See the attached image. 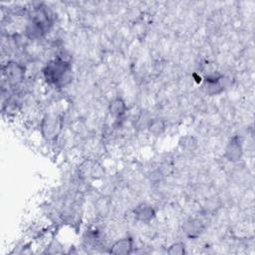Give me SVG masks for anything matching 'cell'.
I'll use <instances>...</instances> for the list:
<instances>
[{"mask_svg": "<svg viewBox=\"0 0 255 255\" xmlns=\"http://www.w3.org/2000/svg\"><path fill=\"white\" fill-rule=\"evenodd\" d=\"M127 112V105H126V102L120 98V97H117L115 99H113L110 104H109V114L119 120V119H122L125 114Z\"/></svg>", "mask_w": 255, "mask_h": 255, "instance_id": "obj_8", "label": "cell"}, {"mask_svg": "<svg viewBox=\"0 0 255 255\" xmlns=\"http://www.w3.org/2000/svg\"><path fill=\"white\" fill-rule=\"evenodd\" d=\"M71 71V63L66 58L58 56L50 60L43 68V76L49 85L58 86L64 83Z\"/></svg>", "mask_w": 255, "mask_h": 255, "instance_id": "obj_1", "label": "cell"}, {"mask_svg": "<svg viewBox=\"0 0 255 255\" xmlns=\"http://www.w3.org/2000/svg\"><path fill=\"white\" fill-rule=\"evenodd\" d=\"M167 254L169 255H183L185 254V245L182 242H175L169 246L167 249Z\"/></svg>", "mask_w": 255, "mask_h": 255, "instance_id": "obj_11", "label": "cell"}, {"mask_svg": "<svg viewBox=\"0 0 255 255\" xmlns=\"http://www.w3.org/2000/svg\"><path fill=\"white\" fill-rule=\"evenodd\" d=\"M204 228H205L204 224L198 218H189L182 225L183 232L189 238L198 237L204 231Z\"/></svg>", "mask_w": 255, "mask_h": 255, "instance_id": "obj_7", "label": "cell"}, {"mask_svg": "<svg viewBox=\"0 0 255 255\" xmlns=\"http://www.w3.org/2000/svg\"><path fill=\"white\" fill-rule=\"evenodd\" d=\"M146 128H147L149 133L156 136V135H160L165 130L166 125H165V122L163 119L154 118V119L149 120Z\"/></svg>", "mask_w": 255, "mask_h": 255, "instance_id": "obj_9", "label": "cell"}, {"mask_svg": "<svg viewBox=\"0 0 255 255\" xmlns=\"http://www.w3.org/2000/svg\"><path fill=\"white\" fill-rule=\"evenodd\" d=\"M178 143H179V145H180V147L182 149L191 151V150L196 148V146H197V139L194 136H192L190 134H187V135H184V136L180 137Z\"/></svg>", "mask_w": 255, "mask_h": 255, "instance_id": "obj_10", "label": "cell"}, {"mask_svg": "<svg viewBox=\"0 0 255 255\" xmlns=\"http://www.w3.org/2000/svg\"><path fill=\"white\" fill-rule=\"evenodd\" d=\"M243 155V144L242 139L238 135L232 136L224 149V157L231 162L238 161Z\"/></svg>", "mask_w": 255, "mask_h": 255, "instance_id": "obj_4", "label": "cell"}, {"mask_svg": "<svg viewBox=\"0 0 255 255\" xmlns=\"http://www.w3.org/2000/svg\"><path fill=\"white\" fill-rule=\"evenodd\" d=\"M135 220L143 223L150 222L155 217L154 208L147 203H140L136 205L132 211Z\"/></svg>", "mask_w": 255, "mask_h": 255, "instance_id": "obj_5", "label": "cell"}, {"mask_svg": "<svg viewBox=\"0 0 255 255\" xmlns=\"http://www.w3.org/2000/svg\"><path fill=\"white\" fill-rule=\"evenodd\" d=\"M63 128V120L57 114H46L40 124L42 136L47 141H54L60 135Z\"/></svg>", "mask_w": 255, "mask_h": 255, "instance_id": "obj_2", "label": "cell"}, {"mask_svg": "<svg viewBox=\"0 0 255 255\" xmlns=\"http://www.w3.org/2000/svg\"><path fill=\"white\" fill-rule=\"evenodd\" d=\"M25 67L15 61L7 62L2 68L3 75L5 76L8 83L12 86L22 83L25 77Z\"/></svg>", "mask_w": 255, "mask_h": 255, "instance_id": "obj_3", "label": "cell"}, {"mask_svg": "<svg viewBox=\"0 0 255 255\" xmlns=\"http://www.w3.org/2000/svg\"><path fill=\"white\" fill-rule=\"evenodd\" d=\"M133 250V240L131 237H124L117 240L110 248V253L115 255L130 254Z\"/></svg>", "mask_w": 255, "mask_h": 255, "instance_id": "obj_6", "label": "cell"}]
</instances>
